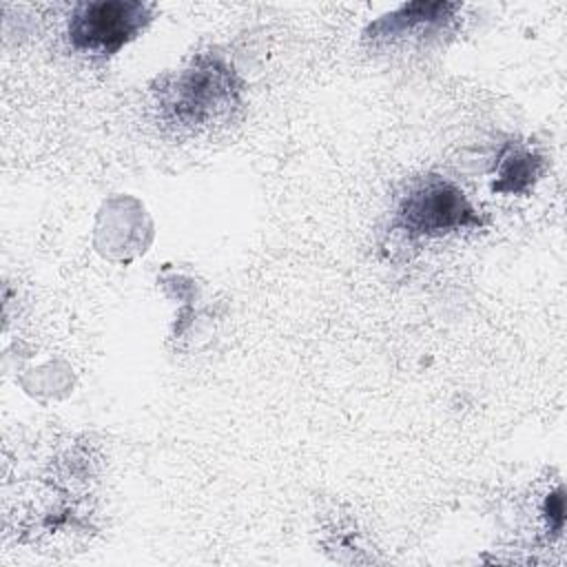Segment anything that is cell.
I'll return each instance as SVG.
<instances>
[{
  "label": "cell",
  "mask_w": 567,
  "mask_h": 567,
  "mask_svg": "<svg viewBox=\"0 0 567 567\" xmlns=\"http://www.w3.org/2000/svg\"><path fill=\"white\" fill-rule=\"evenodd\" d=\"M151 20V4L135 0L82 2L69 20L71 44L89 55H111Z\"/></svg>",
  "instance_id": "obj_1"
},
{
  "label": "cell",
  "mask_w": 567,
  "mask_h": 567,
  "mask_svg": "<svg viewBox=\"0 0 567 567\" xmlns=\"http://www.w3.org/2000/svg\"><path fill=\"white\" fill-rule=\"evenodd\" d=\"M399 224L414 235H439L478 224V217L458 188L441 179H430L405 197L399 210Z\"/></svg>",
  "instance_id": "obj_2"
},
{
  "label": "cell",
  "mask_w": 567,
  "mask_h": 567,
  "mask_svg": "<svg viewBox=\"0 0 567 567\" xmlns=\"http://www.w3.org/2000/svg\"><path fill=\"white\" fill-rule=\"evenodd\" d=\"M534 157L529 153H514L507 157L503 171H501V182L498 190H523L532 179H534Z\"/></svg>",
  "instance_id": "obj_3"
}]
</instances>
